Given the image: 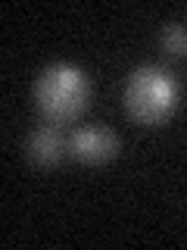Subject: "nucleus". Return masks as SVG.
<instances>
[{
    "label": "nucleus",
    "mask_w": 187,
    "mask_h": 250,
    "mask_svg": "<svg viewBox=\"0 0 187 250\" xmlns=\"http://www.w3.org/2000/svg\"><path fill=\"white\" fill-rule=\"evenodd\" d=\"M125 100H128L131 116H137L140 122H159L168 116L171 104H175V82L166 69L144 66L128 78Z\"/></svg>",
    "instance_id": "f03ea898"
},
{
    "label": "nucleus",
    "mask_w": 187,
    "mask_h": 250,
    "mask_svg": "<svg viewBox=\"0 0 187 250\" xmlns=\"http://www.w3.org/2000/svg\"><path fill=\"white\" fill-rule=\"evenodd\" d=\"M35 97L47 119L66 122L81 113L84 100H88V78L69 62H56V66L44 69V75L37 78Z\"/></svg>",
    "instance_id": "f257e3e1"
},
{
    "label": "nucleus",
    "mask_w": 187,
    "mask_h": 250,
    "mask_svg": "<svg viewBox=\"0 0 187 250\" xmlns=\"http://www.w3.org/2000/svg\"><path fill=\"white\" fill-rule=\"evenodd\" d=\"M162 44H166L168 53H181L187 47V31L181 25H168L166 31H162Z\"/></svg>",
    "instance_id": "39448f33"
},
{
    "label": "nucleus",
    "mask_w": 187,
    "mask_h": 250,
    "mask_svg": "<svg viewBox=\"0 0 187 250\" xmlns=\"http://www.w3.org/2000/svg\"><path fill=\"white\" fill-rule=\"evenodd\" d=\"M69 150H72L78 160H88V163L106 160V156L115 153V135L109 128H103V125H88V128L72 131Z\"/></svg>",
    "instance_id": "7ed1b4c3"
},
{
    "label": "nucleus",
    "mask_w": 187,
    "mask_h": 250,
    "mask_svg": "<svg viewBox=\"0 0 187 250\" xmlns=\"http://www.w3.org/2000/svg\"><path fill=\"white\" fill-rule=\"evenodd\" d=\"M62 138L53 125H41L28 135V156L35 163H56L62 156Z\"/></svg>",
    "instance_id": "20e7f679"
}]
</instances>
